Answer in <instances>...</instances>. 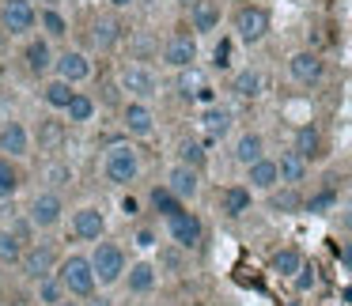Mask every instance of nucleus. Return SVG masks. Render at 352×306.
<instances>
[{
    "label": "nucleus",
    "instance_id": "1",
    "mask_svg": "<svg viewBox=\"0 0 352 306\" xmlns=\"http://www.w3.org/2000/svg\"><path fill=\"white\" fill-rule=\"evenodd\" d=\"M99 170L114 189H129L133 182L140 178V152L133 140H110L102 148V159H99Z\"/></svg>",
    "mask_w": 352,
    "mask_h": 306
},
{
    "label": "nucleus",
    "instance_id": "2",
    "mask_svg": "<svg viewBox=\"0 0 352 306\" xmlns=\"http://www.w3.org/2000/svg\"><path fill=\"white\" fill-rule=\"evenodd\" d=\"M91 268H95L99 287H114V283L125 276V268H129V253H125V246L118 242V238L102 235L99 242H95V250H91Z\"/></svg>",
    "mask_w": 352,
    "mask_h": 306
},
{
    "label": "nucleus",
    "instance_id": "3",
    "mask_svg": "<svg viewBox=\"0 0 352 306\" xmlns=\"http://www.w3.org/2000/svg\"><path fill=\"white\" fill-rule=\"evenodd\" d=\"M57 280L65 283L72 298H87L99 291V280H95V268H91V257L87 253H69V257L57 265Z\"/></svg>",
    "mask_w": 352,
    "mask_h": 306
},
{
    "label": "nucleus",
    "instance_id": "4",
    "mask_svg": "<svg viewBox=\"0 0 352 306\" xmlns=\"http://www.w3.org/2000/svg\"><path fill=\"white\" fill-rule=\"evenodd\" d=\"M0 31L8 38H31L38 31V4H31V0H0Z\"/></svg>",
    "mask_w": 352,
    "mask_h": 306
},
{
    "label": "nucleus",
    "instance_id": "5",
    "mask_svg": "<svg viewBox=\"0 0 352 306\" xmlns=\"http://www.w3.org/2000/svg\"><path fill=\"white\" fill-rule=\"evenodd\" d=\"M118 87H122L125 99L133 102H152L155 95H160V76H155L148 64H125L122 72H118Z\"/></svg>",
    "mask_w": 352,
    "mask_h": 306
},
{
    "label": "nucleus",
    "instance_id": "6",
    "mask_svg": "<svg viewBox=\"0 0 352 306\" xmlns=\"http://www.w3.org/2000/svg\"><path fill=\"white\" fill-rule=\"evenodd\" d=\"M19 272H23V280H31V283L54 276L57 272V250L50 242H31L23 250V257H19Z\"/></svg>",
    "mask_w": 352,
    "mask_h": 306
},
{
    "label": "nucleus",
    "instance_id": "7",
    "mask_svg": "<svg viewBox=\"0 0 352 306\" xmlns=\"http://www.w3.org/2000/svg\"><path fill=\"white\" fill-rule=\"evenodd\" d=\"M54 76L65 80V84H72V87H80L95 76V61L84 49H61V54L54 57Z\"/></svg>",
    "mask_w": 352,
    "mask_h": 306
},
{
    "label": "nucleus",
    "instance_id": "8",
    "mask_svg": "<svg viewBox=\"0 0 352 306\" xmlns=\"http://www.w3.org/2000/svg\"><path fill=\"white\" fill-rule=\"evenodd\" d=\"M61 215H65V200H61L57 189L34 193L31 208H27V220L34 223V231H54L57 223H61Z\"/></svg>",
    "mask_w": 352,
    "mask_h": 306
},
{
    "label": "nucleus",
    "instance_id": "9",
    "mask_svg": "<svg viewBox=\"0 0 352 306\" xmlns=\"http://www.w3.org/2000/svg\"><path fill=\"white\" fill-rule=\"evenodd\" d=\"M167 235H170V242H175L178 250H197L201 238H205V223H201L193 212L178 208V212L167 220Z\"/></svg>",
    "mask_w": 352,
    "mask_h": 306
},
{
    "label": "nucleus",
    "instance_id": "10",
    "mask_svg": "<svg viewBox=\"0 0 352 306\" xmlns=\"http://www.w3.org/2000/svg\"><path fill=\"white\" fill-rule=\"evenodd\" d=\"M231 129H235V110H231V106L212 102V106L201 110V140H205V148L220 144Z\"/></svg>",
    "mask_w": 352,
    "mask_h": 306
},
{
    "label": "nucleus",
    "instance_id": "11",
    "mask_svg": "<svg viewBox=\"0 0 352 306\" xmlns=\"http://www.w3.org/2000/svg\"><path fill=\"white\" fill-rule=\"evenodd\" d=\"M265 34H269V12L265 8L246 4V8L235 12V38L243 42V46H258Z\"/></svg>",
    "mask_w": 352,
    "mask_h": 306
},
{
    "label": "nucleus",
    "instance_id": "12",
    "mask_svg": "<svg viewBox=\"0 0 352 306\" xmlns=\"http://www.w3.org/2000/svg\"><path fill=\"white\" fill-rule=\"evenodd\" d=\"M107 235V212L99 204H80L72 212V238L76 242H99Z\"/></svg>",
    "mask_w": 352,
    "mask_h": 306
},
{
    "label": "nucleus",
    "instance_id": "13",
    "mask_svg": "<svg viewBox=\"0 0 352 306\" xmlns=\"http://www.w3.org/2000/svg\"><path fill=\"white\" fill-rule=\"evenodd\" d=\"M163 64L175 69V72L193 69V64H197V38L186 34V31H175L167 42H163Z\"/></svg>",
    "mask_w": 352,
    "mask_h": 306
},
{
    "label": "nucleus",
    "instance_id": "14",
    "mask_svg": "<svg viewBox=\"0 0 352 306\" xmlns=\"http://www.w3.org/2000/svg\"><path fill=\"white\" fill-rule=\"evenodd\" d=\"M23 69L31 72V76H50L54 72V42L46 38V34H31V38L23 42Z\"/></svg>",
    "mask_w": 352,
    "mask_h": 306
},
{
    "label": "nucleus",
    "instance_id": "15",
    "mask_svg": "<svg viewBox=\"0 0 352 306\" xmlns=\"http://www.w3.org/2000/svg\"><path fill=\"white\" fill-rule=\"evenodd\" d=\"M122 129H125V137L129 140H148V137H155V114H152V106L148 102H125L122 106Z\"/></svg>",
    "mask_w": 352,
    "mask_h": 306
},
{
    "label": "nucleus",
    "instance_id": "16",
    "mask_svg": "<svg viewBox=\"0 0 352 306\" xmlns=\"http://www.w3.org/2000/svg\"><path fill=\"white\" fill-rule=\"evenodd\" d=\"M288 76L296 80V84L311 87V84H318V80L326 76V61H322L314 49H299V54L288 57Z\"/></svg>",
    "mask_w": 352,
    "mask_h": 306
},
{
    "label": "nucleus",
    "instance_id": "17",
    "mask_svg": "<svg viewBox=\"0 0 352 306\" xmlns=\"http://www.w3.org/2000/svg\"><path fill=\"white\" fill-rule=\"evenodd\" d=\"M31 132H27L23 121L8 117V121H0V155H8V159H23L31 152Z\"/></svg>",
    "mask_w": 352,
    "mask_h": 306
},
{
    "label": "nucleus",
    "instance_id": "18",
    "mask_svg": "<svg viewBox=\"0 0 352 306\" xmlns=\"http://www.w3.org/2000/svg\"><path fill=\"white\" fill-rule=\"evenodd\" d=\"M122 283H125L129 295H152V291L160 287V268H155L152 261H129Z\"/></svg>",
    "mask_w": 352,
    "mask_h": 306
},
{
    "label": "nucleus",
    "instance_id": "19",
    "mask_svg": "<svg viewBox=\"0 0 352 306\" xmlns=\"http://www.w3.org/2000/svg\"><path fill=\"white\" fill-rule=\"evenodd\" d=\"M163 185L186 204V200H193L201 193V170H190V167H182V163H175V167L167 170V182Z\"/></svg>",
    "mask_w": 352,
    "mask_h": 306
},
{
    "label": "nucleus",
    "instance_id": "20",
    "mask_svg": "<svg viewBox=\"0 0 352 306\" xmlns=\"http://www.w3.org/2000/svg\"><path fill=\"white\" fill-rule=\"evenodd\" d=\"M246 185L258 193H273L276 185H280V174H276V159H269V155H261L258 163H250L246 167Z\"/></svg>",
    "mask_w": 352,
    "mask_h": 306
},
{
    "label": "nucleus",
    "instance_id": "21",
    "mask_svg": "<svg viewBox=\"0 0 352 306\" xmlns=\"http://www.w3.org/2000/svg\"><path fill=\"white\" fill-rule=\"evenodd\" d=\"M261 91H265V76H261L258 69H239L235 76H231V95L243 102H254L261 99Z\"/></svg>",
    "mask_w": 352,
    "mask_h": 306
},
{
    "label": "nucleus",
    "instance_id": "22",
    "mask_svg": "<svg viewBox=\"0 0 352 306\" xmlns=\"http://www.w3.org/2000/svg\"><path fill=\"white\" fill-rule=\"evenodd\" d=\"M276 174H280V185H292V189H296L307 178V159L296 148H288V152H280V159H276Z\"/></svg>",
    "mask_w": 352,
    "mask_h": 306
},
{
    "label": "nucleus",
    "instance_id": "23",
    "mask_svg": "<svg viewBox=\"0 0 352 306\" xmlns=\"http://www.w3.org/2000/svg\"><path fill=\"white\" fill-rule=\"evenodd\" d=\"M250 204H254V189H250V185H231V189H223V197H220L223 215H231V220L246 215V212H250Z\"/></svg>",
    "mask_w": 352,
    "mask_h": 306
},
{
    "label": "nucleus",
    "instance_id": "24",
    "mask_svg": "<svg viewBox=\"0 0 352 306\" xmlns=\"http://www.w3.org/2000/svg\"><path fill=\"white\" fill-rule=\"evenodd\" d=\"M261 155H265V140H261V132H243V137L235 140L231 159H235L239 167H250V163H258Z\"/></svg>",
    "mask_w": 352,
    "mask_h": 306
},
{
    "label": "nucleus",
    "instance_id": "25",
    "mask_svg": "<svg viewBox=\"0 0 352 306\" xmlns=\"http://www.w3.org/2000/svg\"><path fill=\"white\" fill-rule=\"evenodd\" d=\"M190 23L197 34H208L220 27V4L216 0H193V12H190Z\"/></svg>",
    "mask_w": 352,
    "mask_h": 306
},
{
    "label": "nucleus",
    "instance_id": "26",
    "mask_svg": "<svg viewBox=\"0 0 352 306\" xmlns=\"http://www.w3.org/2000/svg\"><path fill=\"white\" fill-rule=\"evenodd\" d=\"M72 95H76V87L65 84V80H57V76L46 80V87H42V102H46L50 110H57V114H65V110H69Z\"/></svg>",
    "mask_w": 352,
    "mask_h": 306
},
{
    "label": "nucleus",
    "instance_id": "27",
    "mask_svg": "<svg viewBox=\"0 0 352 306\" xmlns=\"http://www.w3.org/2000/svg\"><path fill=\"white\" fill-rule=\"evenodd\" d=\"M303 265H307V261H303V253H299L296 246H284V250H276L273 257H269V268H273L276 276H288V280H292V276H296Z\"/></svg>",
    "mask_w": 352,
    "mask_h": 306
},
{
    "label": "nucleus",
    "instance_id": "28",
    "mask_svg": "<svg viewBox=\"0 0 352 306\" xmlns=\"http://www.w3.org/2000/svg\"><path fill=\"white\" fill-rule=\"evenodd\" d=\"M38 31L46 34L50 42H61V38H69V19L61 16L57 8H38Z\"/></svg>",
    "mask_w": 352,
    "mask_h": 306
},
{
    "label": "nucleus",
    "instance_id": "29",
    "mask_svg": "<svg viewBox=\"0 0 352 306\" xmlns=\"http://www.w3.org/2000/svg\"><path fill=\"white\" fill-rule=\"evenodd\" d=\"M19 185H23V174H19L16 159L0 155V200H12L19 193Z\"/></svg>",
    "mask_w": 352,
    "mask_h": 306
},
{
    "label": "nucleus",
    "instance_id": "30",
    "mask_svg": "<svg viewBox=\"0 0 352 306\" xmlns=\"http://www.w3.org/2000/svg\"><path fill=\"white\" fill-rule=\"evenodd\" d=\"M178 163H182V167H190V170H205L208 167L205 140H182V144H178Z\"/></svg>",
    "mask_w": 352,
    "mask_h": 306
},
{
    "label": "nucleus",
    "instance_id": "31",
    "mask_svg": "<svg viewBox=\"0 0 352 306\" xmlns=\"http://www.w3.org/2000/svg\"><path fill=\"white\" fill-rule=\"evenodd\" d=\"M65 117H69L72 125H91L95 121V99L87 91H76L69 102V110H65Z\"/></svg>",
    "mask_w": 352,
    "mask_h": 306
},
{
    "label": "nucleus",
    "instance_id": "32",
    "mask_svg": "<svg viewBox=\"0 0 352 306\" xmlns=\"http://www.w3.org/2000/svg\"><path fill=\"white\" fill-rule=\"evenodd\" d=\"M65 295H69V291H65V283L57 280V272H54V276H46V280H38V283H34V298H38V306H57Z\"/></svg>",
    "mask_w": 352,
    "mask_h": 306
},
{
    "label": "nucleus",
    "instance_id": "33",
    "mask_svg": "<svg viewBox=\"0 0 352 306\" xmlns=\"http://www.w3.org/2000/svg\"><path fill=\"white\" fill-rule=\"evenodd\" d=\"M296 152L303 155L307 163H311L314 155H322V137H318L314 125H299V129H296Z\"/></svg>",
    "mask_w": 352,
    "mask_h": 306
},
{
    "label": "nucleus",
    "instance_id": "34",
    "mask_svg": "<svg viewBox=\"0 0 352 306\" xmlns=\"http://www.w3.org/2000/svg\"><path fill=\"white\" fill-rule=\"evenodd\" d=\"M91 42L99 49H114L118 42H122V27H118V19H99V23L91 27Z\"/></svg>",
    "mask_w": 352,
    "mask_h": 306
},
{
    "label": "nucleus",
    "instance_id": "35",
    "mask_svg": "<svg viewBox=\"0 0 352 306\" xmlns=\"http://www.w3.org/2000/svg\"><path fill=\"white\" fill-rule=\"evenodd\" d=\"M148 204H152V208H155V212H160V215H163V220H170V215H175V212H178V208H182V200H178V197H175V193H170V189H167V185H155V189H152V193H148Z\"/></svg>",
    "mask_w": 352,
    "mask_h": 306
},
{
    "label": "nucleus",
    "instance_id": "36",
    "mask_svg": "<svg viewBox=\"0 0 352 306\" xmlns=\"http://www.w3.org/2000/svg\"><path fill=\"white\" fill-rule=\"evenodd\" d=\"M208 84V80L205 76H201V72H197V64H193V69H182V72H178V95H182V99H197V91H201V87H205Z\"/></svg>",
    "mask_w": 352,
    "mask_h": 306
},
{
    "label": "nucleus",
    "instance_id": "37",
    "mask_svg": "<svg viewBox=\"0 0 352 306\" xmlns=\"http://www.w3.org/2000/svg\"><path fill=\"white\" fill-rule=\"evenodd\" d=\"M19 257H23V242L8 227H0V265H19Z\"/></svg>",
    "mask_w": 352,
    "mask_h": 306
},
{
    "label": "nucleus",
    "instance_id": "38",
    "mask_svg": "<svg viewBox=\"0 0 352 306\" xmlns=\"http://www.w3.org/2000/svg\"><path fill=\"white\" fill-rule=\"evenodd\" d=\"M337 204V189H333V185H329V189H322V193H314V197L311 200H307V212H311V215H326L329 212V208H333Z\"/></svg>",
    "mask_w": 352,
    "mask_h": 306
},
{
    "label": "nucleus",
    "instance_id": "39",
    "mask_svg": "<svg viewBox=\"0 0 352 306\" xmlns=\"http://www.w3.org/2000/svg\"><path fill=\"white\" fill-rule=\"evenodd\" d=\"M72 182V170L65 167V163H54V167H46V189H61V185Z\"/></svg>",
    "mask_w": 352,
    "mask_h": 306
},
{
    "label": "nucleus",
    "instance_id": "40",
    "mask_svg": "<svg viewBox=\"0 0 352 306\" xmlns=\"http://www.w3.org/2000/svg\"><path fill=\"white\" fill-rule=\"evenodd\" d=\"M8 231H12V235H16V238H19V242H23V250H27V246L34 242V223L27 220V215H16Z\"/></svg>",
    "mask_w": 352,
    "mask_h": 306
},
{
    "label": "nucleus",
    "instance_id": "41",
    "mask_svg": "<svg viewBox=\"0 0 352 306\" xmlns=\"http://www.w3.org/2000/svg\"><path fill=\"white\" fill-rule=\"evenodd\" d=\"M292 280H296V287H299V291H311L314 283H318V276H314V268H311V265H303L296 276H292Z\"/></svg>",
    "mask_w": 352,
    "mask_h": 306
},
{
    "label": "nucleus",
    "instance_id": "42",
    "mask_svg": "<svg viewBox=\"0 0 352 306\" xmlns=\"http://www.w3.org/2000/svg\"><path fill=\"white\" fill-rule=\"evenodd\" d=\"M212 64H216V69H228V64H231V42H228V38H223L220 46H216V54H212Z\"/></svg>",
    "mask_w": 352,
    "mask_h": 306
},
{
    "label": "nucleus",
    "instance_id": "43",
    "mask_svg": "<svg viewBox=\"0 0 352 306\" xmlns=\"http://www.w3.org/2000/svg\"><path fill=\"white\" fill-rule=\"evenodd\" d=\"M42 144H46V148L61 144V125H54V121H46V125H42Z\"/></svg>",
    "mask_w": 352,
    "mask_h": 306
},
{
    "label": "nucleus",
    "instance_id": "44",
    "mask_svg": "<svg viewBox=\"0 0 352 306\" xmlns=\"http://www.w3.org/2000/svg\"><path fill=\"white\" fill-rule=\"evenodd\" d=\"M273 208H276V212H292V208H299L296 193H276V197H273Z\"/></svg>",
    "mask_w": 352,
    "mask_h": 306
},
{
    "label": "nucleus",
    "instance_id": "45",
    "mask_svg": "<svg viewBox=\"0 0 352 306\" xmlns=\"http://www.w3.org/2000/svg\"><path fill=\"white\" fill-rule=\"evenodd\" d=\"M80 303H84V306H114V298L107 295V287H99V291H95V295L80 298Z\"/></svg>",
    "mask_w": 352,
    "mask_h": 306
},
{
    "label": "nucleus",
    "instance_id": "46",
    "mask_svg": "<svg viewBox=\"0 0 352 306\" xmlns=\"http://www.w3.org/2000/svg\"><path fill=\"white\" fill-rule=\"evenodd\" d=\"M193 102H201V106H212V102H216V87L205 84V87L197 91V99H193Z\"/></svg>",
    "mask_w": 352,
    "mask_h": 306
},
{
    "label": "nucleus",
    "instance_id": "47",
    "mask_svg": "<svg viewBox=\"0 0 352 306\" xmlns=\"http://www.w3.org/2000/svg\"><path fill=\"white\" fill-rule=\"evenodd\" d=\"M337 215H341V227H344V231H349V235H352V197H349V200H344V204H341V212H337Z\"/></svg>",
    "mask_w": 352,
    "mask_h": 306
},
{
    "label": "nucleus",
    "instance_id": "48",
    "mask_svg": "<svg viewBox=\"0 0 352 306\" xmlns=\"http://www.w3.org/2000/svg\"><path fill=\"white\" fill-rule=\"evenodd\" d=\"M137 246H155V231L152 227H140L137 231Z\"/></svg>",
    "mask_w": 352,
    "mask_h": 306
},
{
    "label": "nucleus",
    "instance_id": "49",
    "mask_svg": "<svg viewBox=\"0 0 352 306\" xmlns=\"http://www.w3.org/2000/svg\"><path fill=\"white\" fill-rule=\"evenodd\" d=\"M341 265H344V268H349V272H352V242H349V246H344V250H341Z\"/></svg>",
    "mask_w": 352,
    "mask_h": 306
},
{
    "label": "nucleus",
    "instance_id": "50",
    "mask_svg": "<svg viewBox=\"0 0 352 306\" xmlns=\"http://www.w3.org/2000/svg\"><path fill=\"white\" fill-rule=\"evenodd\" d=\"M107 4H110V8H118V12H122V8H133L137 0H107Z\"/></svg>",
    "mask_w": 352,
    "mask_h": 306
},
{
    "label": "nucleus",
    "instance_id": "51",
    "mask_svg": "<svg viewBox=\"0 0 352 306\" xmlns=\"http://www.w3.org/2000/svg\"><path fill=\"white\" fill-rule=\"evenodd\" d=\"M122 208H125V215H137V200H133V197L122 200Z\"/></svg>",
    "mask_w": 352,
    "mask_h": 306
},
{
    "label": "nucleus",
    "instance_id": "52",
    "mask_svg": "<svg viewBox=\"0 0 352 306\" xmlns=\"http://www.w3.org/2000/svg\"><path fill=\"white\" fill-rule=\"evenodd\" d=\"M57 306H84V303H80V298H72V295H65V298H61V303H57Z\"/></svg>",
    "mask_w": 352,
    "mask_h": 306
},
{
    "label": "nucleus",
    "instance_id": "53",
    "mask_svg": "<svg viewBox=\"0 0 352 306\" xmlns=\"http://www.w3.org/2000/svg\"><path fill=\"white\" fill-rule=\"evenodd\" d=\"M31 4H38V8H57V0H31Z\"/></svg>",
    "mask_w": 352,
    "mask_h": 306
},
{
    "label": "nucleus",
    "instance_id": "54",
    "mask_svg": "<svg viewBox=\"0 0 352 306\" xmlns=\"http://www.w3.org/2000/svg\"><path fill=\"white\" fill-rule=\"evenodd\" d=\"M175 4H186V0H175Z\"/></svg>",
    "mask_w": 352,
    "mask_h": 306
},
{
    "label": "nucleus",
    "instance_id": "55",
    "mask_svg": "<svg viewBox=\"0 0 352 306\" xmlns=\"http://www.w3.org/2000/svg\"><path fill=\"white\" fill-rule=\"evenodd\" d=\"M0 268H4V265H0Z\"/></svg>",
    "mask_w": 352,
    "mask_h": 306
}]
</instances>
